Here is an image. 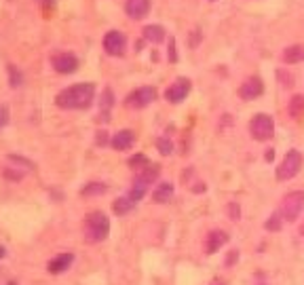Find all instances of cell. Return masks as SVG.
<instances>
[{
  "label": "cell",
  "mask_w": 304,
  "mask_h": 285,
  "mask_svg": "<svg viewBox=\"0 0 304 285\" xmlns=\"http://www.w3.org/2000/svg\"><path fill=\"white\" fill-rule=\"evenodd\" d=\"M93 99H95V87L91 82H80L57 93L55 104L64 110H85L93 104Z\"/></svg>",
  "instance_id": "6da1fadb"
},
{
  "label": "cell",
  "mask_w": 304,
  "mask_h": 285,
  "mask_svg": "<svg viewBox=\"0 0 304 285\" xmlns=\"http://www.w3.org/2000/svg\"><path fill=\"white\" fill-rule=\"evenodd\" d=\"M110 235V220L104 211H91L85 218V237L91 243H99Z\"/></svg>",
  "instance_id": "7a4b0ae2"
},
{
  "label": "cell",
  "mask_w": 304,
  "mask_h": 285,
  "mask_svg": "<svg viewBox=\"0 0 304 285\" xmlns=\"http://www.w3.org/2000/svg\"><path fill=\"white\" fill-rule=\"evenodd\" d=\"M304 209V190H294L283 196L281 203V218L287 222H296Z\"/></svg>",
  "instance_id": "3957f363"
},
{
  "label": "cell",
  "mask_w": 304,
  "mask_h": 285,
  "mask_svg": "<svg viewBox=\"0 0 304 285\" xmlns=\"http://www.w3.org/2000/svg\"><path fill=\"white\" fill-rule=\"evenodd\" d=\"M250 133L258 141L270 139L272 133H274V121H272V117H268V114H256V117L252 119V123H250Z\"/></svg>",
  "instance_id": "277c9868"
},
{
  "label": "cell",
  "mask_w": 304,
  "mask_h": 285,
  "mask_svg": "<svg viewBox=\"0 0 304 285\" xmlns=\"http://www.w3.org/2000/svg\"><path fill=\"white\" fill-rule=\"evenodd\" d=\"M302 167V154L298 150H289L285 156H283V161L281 165L277 167V180L285 182V180H292L298 171Z\"/></svg>",
  "instance_id": "5b68a950"
},
{
  "label": "cell",
  "mask_w": 304,
  "mask_h": 285,
  "mask_svg": "<svg viewBox=\"0 0 304 285\" xmlns=\"http://www.w3.org/2000/svg\"><path fill=\"white\" fill-rule=\"evenodd\" d=\"M154 99H156V89L154 87H140V89H135V91H131L127 95L125 106L140 110V108H146L148 104H152Z\"/></svg>",
  "instance_id": "8992f818"
},
{
  "label": "cell",
  "mask_w": 304,
  "mask_h": 285,
  "mask_svg": "<svg viewBox=\"0 0 304 285\" xmlns=\"http://www.w3.org/2000/svg\"><path fill=\"white\" fill-rule=\"evenodd\" d=\"M125 47H127V38L123 32L119 30H110L106 36H104V51L108 55H114V57H119L125 53Z\"/></svg>",
  "instance_id": "52a82bcc"
},
{
  "label": "cell",
  "mask_w": 304,
  "mask_h": 285,
  "mask_svg": "<svg viewBox=\"0 0 304 285\" xmlns=\"http://www.w3.org/2000/svg\"><path fill=\"white\" fill-rule=\"evenodd\" d=\"M51 64L55 68V72H60V74H72V72H76V70H78V60L72 53L55 55L51 60Z\"/></svg>",
  "instance_id": "ba28073f"
},
{
  "label": "cell",
  "mask_w": 304,
  "mask_h": 285,
  "mask_svg": "<svg viewBox=\"0 0 304 285\" xmlns=\"http://www.w3.org/2000/svg\"><path fill=\"white\" fill-rule=\"evenodd\" d=\"M188 93H190V80H188V78H178L165 91V97H167V102H171V104H180V102H184V99H186Z\"/></svg>",
  "instance_id": "9c48e42d"
},
{
  "label": "cell",
  "mask_w": 304,
  "mask_h": 285,
  "mask_svg": "<svg viewBox=\"0 0 304 285\" xmlns=\"http://www.w3.org/2000/svg\"><path fill=\"white\" fill-rule=\"evenodd\" d=\"M264 91V84L260 78H247L243 84H241V89H239V95L245 99V102H252V99L260 97Z\"/></svg>",
  "instance_id": "30bf717a"
},
{
  "label": "cell",
  "mask_w": 304,
  "mask_h": 285,
  "mask_svg": "<svg viewBox=\"0 0 304 285\" xmlns=\"http://www.w3.org/2000/svg\"><path fill=\"white\" fill-rule=\"evenodd\" d=\"M125 11L131 19H144L150 11V0H127Z\"/></svg>",
  "instance_id": "8fae6325"
},
{
  "label": "cell",
  "mask_w": 304,
  "mask_h": 285,
  "mask_svg": "<svg viewBox=\"0 0 304 285\" xmlns=\"http://www.w3.org/2000/svg\"><path fill=\"white\" fill-rule=\"evenodd\" d=\"M110 144H112L114 150H129L135 144V133L129 131V129H123L119 133H114V137L110 139Z\"/></svg>",
  "instance_id": "7c38bea8"
},
{
  "label": "cell",
  "mask_w": 304,
  "mask_h": 285,
  "mask_svg": "<svg viewBox=\"0 0 304 285\" xmlns=\"http://www.w3.org/2000/svg\"><path fill=\"white\" fill-rule=\"evenodd\" d=\"M72 262H74V255H72V253H60V255H55V258L47 264V270H49V273H53V275H60V273H64V270L70 268Z\"/></svg>",
  "instance_id": "4fadbf2b"
},
{
  "label": "cell",
  "mask_w": 304,
  "mask_h": 285,
  "mask_svg": "<svg viewBox=\"0 0 304 285\" xmlns=\"http://www.w3.org/2000/svg\"><path fill=\"white\" fill-rule=\"evenodd\" d=\"M228 243V235L222 233V231H211L207 235V243H205V249L207 253H215V251H220L222 245Z\"/></svg>",
  "instance_id": "5bb4252c"
},
{
  "label": "cell",
  "mask_w": 304,
  "mask_h": 285,
  "mask_svg": "<svg viewBox=\"0 0 304 285\" xmlns=\"http://www.w3.org/2000/svg\"><path fill=\"white\" fill-rule=\"evenodd\" d=\"M171 196H173V184L171 182H161L154 188V192H152V201L158 203V205H163V203L169 201Z\"/></svg>",
  "instance_id": "9a60e30c"
},
{
  "label": "cell",
  "mask_w": 304,
  "mask_h": 285,
  "mask_svg": "<svg viewBox=\"0 0 304 285\" xmlns=\"http://www.w3.org/2000/svg\"><path fill=\"white\" fill-rule=\"evenodd\" d=\"M144 38L152 45H158V42L165 40V27L163 25H146L144 27Z\"/></svg>",
  "instance_id": "2e32d148"
},
{
  "label": "cell",
  "mask_w": 304,
  "mask_h": 285,
  "mask_svg": "<svg viewBox=\"0 0 304 285\" xmlns=\"http://www.w3.org/2000/svg\"><path fill=\"white\" fill-rule=\"evenodd\" d=\"M283 62H285V64H298V62H304V45L287 47V49L283 51Z\"/></svg>",
  "instance_id": "e0dca14e"
},
{
  "label": "cell",
  "mask_w": 304,
  "mask_h": 285,
  "mask_svg": "<svg viewBox=\"0 0 304 285\" xmlns=\"http://www.w3.org/2000/svg\"><path fill=\"white\" fill-rule=\"evenodd\" d=\"M289 117L294 121H300L304 117V95H294L289 99Z\"/></svg>",
  "instance_id": "ac0fdd59"
},
{
  "label": "cell",
  "mask_w": 304,
  "mask_h": 285,
  "mask_svg": "<svg viewBox=\"0 0 304 285\" xmlns=\"http://www.w3.org/2000/svg\"><path fill=\"white\" fill-rule=\"evenodd\" d=\"M135 207V203L131 201L129 196H123V198H119V201H114V205H112V209H114V213H119V216H125V213H129Z\"/></svg>",
  "instance_id": "d6986e66"
},
{
  "label": "cell",
  "mask_w": 304,
  "mask_h": 285,
  "mask_svg": "<svg viewBox=\"0 0 304 285\" xmlns=\"http://www.w3.org/2000/svg\"><path fill=\"white\" fill-rule=\"evenodd\" d=\"M108 190L106 184H101V182H91V184H87V186L80 190L82 196H97V194H104Z\"/></svg>",
  "instance_id": "ffe728a7"
},
{
  "label": "cell",
  "mask_w": 304,
  "mask_h": 285,
  "mask_svg": "<svg viewBox=\"0 0 304 285\" xmlns=\"http://www.w3.org/2000/svg\"><path fill=\"white\" fill-rule=\"evenodd\" d=\"M281 224H283L281 213H272V216L266 220L264 228H266V231H270V233H279V231H281Z\"/></svg>",
  "instance_id": "44dd1931"
},
{
  "label": "cell",
  "mask_w": 304,
  "mask_h": 285,
  "mask_svg": "<svg viewBox=\"0 0 304 285\" xmlns=\"http://www.w3.org/2000/svg\"><path fill=\"white\" fill-rule=\"evenodd\" d=\"M156 148H158V152H161L163 156H167V154L173 152V144H171L167 137H158V139H156Z\"/></svg>",
  "instance_id": "7402d4cb"
},
{
  "label": "cell",
  "mask_w": 304,
  "mask_h": 285,
  "mask_svg": "<svg viewBox=\"0 0 304 285\" xmlns=\"http://www.w3.org/2000/svg\"><path fill=\"white\" fill-rule=\"evenodd\" d=\"M129 165H131L133 169L137 167V169H142L140 165H144V167H148L150 163H148V159H146V156H144V154H137V156H131V159H129Z\"/></svg>",
  "instance_id": "603a6c76"
},
{
  "label": "cell",
  "mask_w": 304,
  "mask_h": 285,
  "mask_svg": "<svg viewBox=\"0 0 304 285\" xmlns=\"http://www.w3.org/2000/svg\"><path fill=\"white\" fill-rule=\"evenodd\" d=\"M228 213H230V220H239V216H241L239 205H237V203H230V205H228Z\"/></svg>",
  "instance_id": "cb8c5ba5"
},
{
  "label": "cell",
  "mask_w": 304,
  "mask_h": 285,
  "mask_svg": "<svg viewBox=\"0 0 304 285\" xmlns=\"http://www.w3.org/2000/svg\"><path fill=\"white\" fill-rule=\"evenodd\" d=\"M110 106H112V91L106 89V91H104V102H101V108L106 110V108H110Z\"/></svg>",
  "instance_id": "d4e9b609"
},
{
  "label": "cell",
  "mask_w": 304,
  "mask_h": 285,
  "mask_svg": "<svg viewBox=\"0 0 304 285\" xmlns=\"http://www.w3.org/2000/svg\"><path fill=\"white\" fill-rule=\"evenodd\" d=\"M7 123V110L3 108V106H0V127H3Z\"/></svg>",
  "instance_id": "484cf974"
},
{
  "label": "cell",
  "mask_w": 304,
  "mask_h": 285,
  "mask_svg": "<svg viewBox=\"0 0 304 285\" xmlns=\"http://www.w3.org/2000/svg\"><path fill=\"white\" fill-rule=\"evenodd\" d=\"M169 57H171V62H176V51H173V40H171V45H169Z\"/></svg>",
  "instance_id": "4316f807"
},
{
  "label": "cell",
  "mask_w": 304,
  "mask_h": 285,
  "mask_svg": "<svg viewBox=\"0 0 304 285\" xmlns=\"http://www.w3.org/2000/svg\"><path fill=\"white\" fill-rule=\"evenodd\" d=\"M106 131H101L99 135H97V141H99V144H104V141H106V135H104Z\"/></svg>",
  "instance_id": "83f0119b"
},
{
  "label": "cell",
  "mask_w": 304,
  "mask_h": 285,
  "mask_svg": "<svg viewBox=\"0 0 304 285\" xmlns=\"http://www.w3.org/2000/svg\"><path fill=\"white\" fill-rule=\"evenodd\" d=\"M272 156H274V152H272V150H268V152H266V161H272Z\"/></svg>",
  "instance_id": "f1b7e54d"
},
{
  "label": "cell",
  "mask_w": 304,
  "mask_h": 285,
  "mask_svg": "<svg viewBox=\"0 0 304 285\" xmlns=\"http://www.w3.org/2000/svg\"><path fill=\"white\" fill-rule=\"evenodd\" d=\"M5 253H7V251H5V247H0V260L5 258Z\"/></svg>",
  "instance_id": "f546056e"
},
{
  "label": "cell",
  "mask_w": 304,
  "mask_h": 285,
  "mask_svg": "<svg viewBox=\"0 0 304 285\" xmlns=\"http://www.w3.org/2000/svg\"><path fill=\"white\" fill-rule=\"evenodd\" d=\"M300 235H302V237H304V224H302V226H300Z\"/></svg>",
  "instance_id": "4dcf8cb0"
},
{
  "label": "cell",
  "mask_w": 304,
  "mask_h": 285,
  "mask_svg": "<svg viewBox=\"0 0 304 285\" xmlns=\"http://www.w3.org/2000/svg\"><path fill=\"white\" fill-rule=\"evenodd\" d=\"M213 285H222V283H213Z\"/></svg>",
  "instance_id": "1f68e13d"
},
{
  "label": "cell",
  "mask_w": 304,
  "mask_h": 285,
  "mask_svg": "<svg viewBox=\"0 0 304 285\" xmlns=\"http://www.w3.org/2000/svg\"><path fill=\"white\" fill-rule=\"evenodd\" d=\"M260 285H266V283H260Z\"/></svg>",
  "instance_id": "d6a6232c"
}]
</instances>
